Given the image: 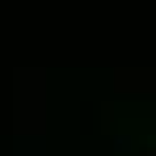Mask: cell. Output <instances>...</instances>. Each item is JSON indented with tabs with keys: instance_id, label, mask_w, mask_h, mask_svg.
Returning <instances> with one entry per match:
<instances>
[{
	"instance_id": "obj_1",
	"label": "cell",
	"mask_w": 156,
	"mask_h": 156,
	"mask_svg": "<svg viewBox=\"0 0 156 156\" xmlns=\"http://www.w3.org/2000/svg\"><path fill=\"white\" fill-rule=\"evenodd\" d=\"M152 156H156V152H152Z\"/></svg>"
}]
</instances>
